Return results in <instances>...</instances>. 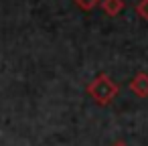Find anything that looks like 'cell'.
Segmentation results:
<instances>
[{
	"instance_id": "6da1fadb",
	"label": "cell",
	"mask_w": 148,
	"mask_h": 146,
	"mask_svg": "<svg viewBox=\"0 0 148 146\" xmlns=\"http://www.w3.org/2000/svg\"><path fill=\"white\" fill-rule=\"evenodd\" d=\"M85 91H87V95L97 104V106H110L116 97H118V93H120V85L108 75V73H99V75H95L87 85H85Z\"/></svg>"
},
{
	"instance_id": "7a4b0ae2",
	"label": "cell",
	"mask_w": 148,
	"mask_h": 146,
	"mask_svg": "<svg viewBox=\"0 0 148 146\" xmlns=\"http://www.w3.org/2000/svg\"><path fill=\"white\" fill-rule=\"evenodd\" d=\"M128 87H130V91H132L134 95H138V97H148V73H146V71H138V73L130 79Z\"/></svg>"
},
{
	"instance_id": "3957f363",
	"label": "cell",
	"mask_w": 148,
	"mask_h": 146,
	"mask_svg": "<svg viewBox=\"0 0 148 146\" xmlns=\"http://www.w3.org/2000/svg\"><path fill=\"white\" fill-rule=\"evenodd\" d=\"M99 6H101V10L108 16H118L126 8V2H124V0H101Z\"/></svg>"
},
{
	"instance_id": "277c9868",
	"label": "cell",
	"mask_w": 148,
	"mask_h": 146,
	"mask_svg": "<svg viewBox=\"0 0 148 146\" xmlns=\"http://www.w3.org/2000/svg\"><path fill=\"white\" fill-rule=\"evenodd\" d=\"M75 2V6L77 8H81V10H85V12H89V10H93L101 0H73Z\"/></svg>"
},
{
	"instance_id": "5b68a950",
	"label": "cell",
	"mask_w": 148,
	"mask_h": 146,
	"mask_svg": "<svg viewBox=\"0 0 148 146\" xmlns=\"http://www.w3.org/2000/svg\"><path fill=\"white\" fill-rule=\"evenodd\" d=\"M136 14L148 23V0H138V4H136Z\"/></svg>"
},
{
	"instance_id": "8992f818",
	"label": "cell",
	"mask_w": 148,
	"mask_h": 146,
	"mask_svg": "<svg viewBox=\"0 0 148 146\" xmlns=\"http://www.w3.org/2000/svg\"><path fill=\"white\" fill-rule=\"evenodd\" d=\"M114 146H126V144H124L122 140H118V142H114Z\"/></svg>"
}]
</instances>
